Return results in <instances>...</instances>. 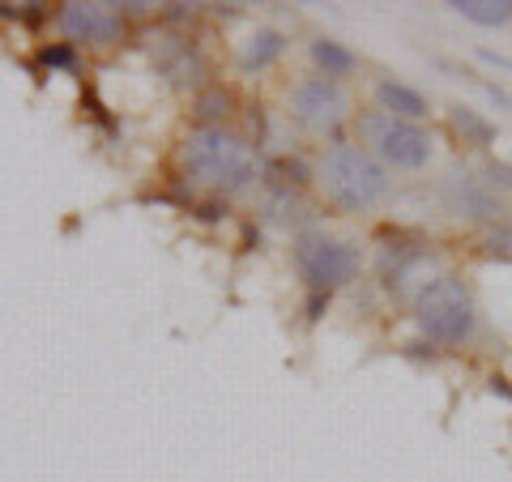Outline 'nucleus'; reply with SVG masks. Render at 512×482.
<instances>
[{"instance_id":"10","label":"nucleus","mask_w":512,"mask_h":482,"mask_svg":"<svg viewBox=\"0 0 512 482\" xmlns=\"http://www.w3.org/2000/svg\"><path fill=\"white\" fill-rule=\"evenodd\" d=\"M154 64H158V73L167 77V82L175 86H192L201 77V56H197V47H188L184 39H167L163 47L154 52Z\"/></svg>"},{"instance_id":"3","label":"nucleus","mask_w":512,"mask_h":482,"mask_svg":"<svg viewBox=\"0 0 512 482\" xmlns=\"http://www.w3.org/2000/svg\"><path fill=\"white\" fill-rule=\"evenodd\" d=\"M414 325L427 342L440 346H461L474 337L478 312H474V295L461 278H431L414 291Z\"/></svg>"},{"instance_id":"12","label":"nucleus","mask_w":512,"mask_h":482,"mask_svg":"<svg viewBox=\"0 0 512 482\" xmlns=\"http://www.w3.org/2000/svg\"><path fill=\"white\" fill-rule=\"evenodd\" d=\"M448 124H453V133L461 137V146H474V150H487L495 141V124L487 116H478L474 107L466 103H453L448 107Z\"/></svg>"},{"instance_id":"8","label":"nucleus","mask_w":512,"mask_h":482,"mask_svg":"<svg viewBox=\"0 0 512 482\" xmlns=\"http://www.w3.org/2000/svg\"><path fill=\"white\" fill-rule=\"evenodd\" d=\"M56 26H60V35L69 39V47H77V43L111 47L120 39V13L111 5H82V0H73V5H60Z\"/></svg>"},{"instance_id":"17","label":"nucleus","mask_w":512,"mask_h":482,"mask_svg":"<svg viewBox=\"0 0 512 482\" xmlns=\"http://www.w3.org/2000/svg\"><path fill=\"white\" fill-rule=\"evenodd\" d=\"M483 252L495 256V261H512V222H495L483 235Z\"/></svg>"},{"instance_id":"1","label":"nucleus","mask_w":512,"mask_h":482,"mask_svg":"<svg viewBox=\"0 0 512 482\" xmlns=\"http://www.w3.org/2000/svg\"><path fill=\"white\" fill-rule=\"evenodd\" d=\"M180 167L214 192H244L256 180V154L227 128H192L180 146Z\"/></svg>"},{"instance_id":"14","label":"nucleus","mask_w":512,"mask_h":482,"mask_svg":"<svg viewBox=\"0 0 512 482\" xmlns=\"http://www.w3.org/2000/svg\"><path fill=\"white\" fill-rule=\"evenodd\" d=\"M312 64L320 69V77L338 82V77H346V73L359 69V56L350 52L346 43H338V39H312Z\"/></svg>"},{"instance_id":"6","label":"nucleus","mask_w":512,"mask_h":482,"mask_svg":"<svg viewBox=\"0 0 512 482\" xmlns=\"http://www.w3.org/2000/svg\"><path fill=\"white\" fill-rule=\"evenodd\" d=\"M291 116L308 128V133H338L350 116V99L338 82H329V77H303V82L291 90Z\"/></svg>"},{"instance_id":"11","label":"nucleus","mask_w":512,"mask_h":482,"mask_svg":"<svg viewBox=\"0 0 512 482\" xmlns=\"http://www.w3.org/2000/svg\"><path fill=\"white\" fill-rule=\"evenodd\" d=\"M376 103H380V111H389V116L406 120V124H419L427 116L423 94L414 86H406V82H393V77H380L376 82Z\"/></svg>"},{"instance_id":"7","label":"nucleus","mask_w":512,"mask_h":482,"mask_svg":"<svg viewBox=\"0 0 512 482\" xmlns=\"http://www.w3.org/2000/svg\"><path fill=\"white\" fill-rule=\"evenodd\" d=\"M440 201H444V210L453 214V218L487 222V227H495V222H500V214H504L500 192H495V188L483 180V175H474V171H466V167H457V171L444 175Z\"/></svg>"},{"instance_id":"18","label":"nucleus","mask_w":512,"mask_h":482,"mask_svg":"<svg viewBox=\"0 0 512 482\" xmlns=\"http://www.w3.org/2000/svg\"><path fill=\"white\" fill-rule=\"evenodd\" d=\"M39 60L47 64V69H69V64H73V47H69V43H60V47H43Z\"/></svg>"},{"instance_id":"5","label":"nucleus","mask_w":512,"mask_h":482,"mask_svg":"<svg viewBox=\"0 0 512 482\" xmlns=\"http://www.w3.org/2000/svg\"><path fill=\"white\" fill-rule=\"evenodd\" d=\"M359 265H363L359 248L346 244V239H333L320 231L295 239V269H299V278L308 282L312 295H333L338 286L355 282Z\"/></svg>"},{"instance_id":"4","label":"nucleus","mask_w":512,"mask_h":482,"mask_svg":"<svg viewBox=\"0 0 512 482\" xmlns=\"http://www.w3.org/2000/svg\"><path fill=\"white\" fill-rule=\"evenodd\" d=\"M359 137H363V150L372 154L380 167H393V171H419L431 158V133L427 128L397 120L380 107L359 116Z\"/></svg>"},{"instance_id":"13","label":"nucleus","mask_w":512,"mask_h":482,"mask_svg":"<svg viewBox=\"0 0 512 482\" xmlns=\"http://www.w3.org/2000/svg\"><path fill=\"white\" fill-rule=\"evenodd\" d=\"M282 52H286V35H282V30H256V35L244 43V52H239V69H244V73H261Z\"/></svg>"},{"instance_id":"19","label":"nucleus","mask_w":512,"mask_h":482,"mask_svg":"<svg viewBox=\"0 0 512 482\" xmlns=\"http://www.w3.org/2000/svg\"><path fill=\"white\" fill-rule=\"evenodd\" d=\"M483 180L500 192V188H512V163H487L483 167Z\"/></svg>"},{"instance_id":"16","label":"nucleus","mask_w":512,"mask_h":482,"mask_svg":"<svg viewBox=\"0 0 512 482\" xmlns=\"http://www.w3.org/2000/svg\"><path fill=\"white\" fill-rule=\"evenodd\" d=\"M231 94L227 90H218V86H210V90H205L201 94V99H197V116L205 120V128H218V120H227L231 116Z\"/></svg>"},{"instance_id":"2","label":"nucleus","mask_w":512,"mask_h":482,"mask_svg":"<svg viewBox=\"0 0 512 482\" xmlns=\"http://www.w3.org/2000/svg\"><path fill=\"white\" fill-rule=\"evenodd\" d=\"M316 180H320V192H325L338 210H350V214H363L389 197V171L363 146H355V141H333V146H325V154H320V163H316Z\"/></svg>"},{"instance_id":"15","label":"nucleus","mask_w":512,"mask_h":482,"mask_svg":"<svg viewBox=\"0 0 512 482\" xmlns=\"http://www.w3.org/2000/svg\"><path fill=\"white\" fill-rule=\"evenodd\" d=\"M448 9L478 26H508L512 22V0H453Z\"/></svg>"},{"instance_id":"9","label":"nucleus","mask_w":512,"mask_h":482,"mask_svg":"<svg viewBox=\"0 0 512 482\" xmlns=\"http://www.w3.org/2000/svg\"><path fill=\"white\" fill-rule=\"evenodd\" d=\"M431 261V244L419 235H406V231H384L380 235V278L389 282V286H402L406 278L419 265Z\"/></svg>"}]
</instances>
